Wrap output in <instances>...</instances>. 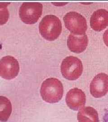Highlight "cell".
<instances>
[{
	"label": "cell",
	"mask_w": 108,
	"mask_h": 122,
	"mask_svg": "<svg viewBox=\"0 0 108 122\" xmlns=\"http://www.w3.org/2000/svg\"><path fill=\"white\" fill-rule=\"evenodd\" d=\"M91 28L94 30H103L108 26V11L99 9L92 14L90 19Z\"/></svg>",
	"instance_id": "obj_10"
},
{
	"label": "cell",
	"mask_w": 108,
	"mask_h": 122,
	"mask_svg": "<svg viewBox=\"0 0 108 122\" xmlns=\"http://www.w3.org/2000/svg\"><path fill=\"white\" fill-rule=\"evenodd\" d=\"M12 107L11 102L5 96H0V121H7L11 115Z\"/></svg>",
	"instance_id": "obj_12"
},
{
	"label": "cell",
	"mask_w": 108,
	"mask_h": 122,
	"mask_svg": "<svg viewBox=\"0 0 108 122\" xmlns=\"http://www.w3.org/2000/svg\"><path fill=\"white\" fill-rule=\"evenodd\" d=\"M88 44V39L86 34L77 35L70 34L67 39V46L69 50L75 53H79L84 52Z\"/></svg>",
	"instance_id": "obj_9"
},
{
	"label": "cell",
	"mask_w": 108,
	"mask_h": 122,
	"mask_svg": "<svg viewBox=\"0 0 108 122\" xmlns=\"http://www.w3.org/2000/svg\"><path fill=\"white\" fill-rule=\"evenodd\" d=\"M86 97L84 92L80 89L74 88L71 89L66 96V103L70 109L78 110L86 104Z\"/></svg>",
	"instance_id": "obj_8"
},
{
	"label": "cell",
	"mask_w": 108,
	"mask_h": 122,
	"mask_svg": "<svg viewBox=\"0 0 108 122\" xmlns=\"http://www.w3.org/2000/svg\"><path fill=\"white\" fill-rule=\"evenodd\" d=\"M40 93L45 102L49 103H57L61 100L63 96V84L58 79H47L42 84Z\"/></svg>",
	"instance_id": "obj_1"
},
{
	"label": "cell",
	"mask_w": 108,
	"mask_h": 122,
	"mask_svg": "<svg viewBox=\"0 0 108 122\" xmlns=\"http://www.w3.org/2000/svg\"><path fill=\"white\" fill-rule=\"evenodd\" d=\"M83 71L82 62L74 56L66 57L61 65V72L63 77L68 80L74 81L81 76Z\"/></svg>",
	"instance_id": "obj_3"
},
{
	"label": "cell",
	"mask_w": 108,
	"mask_h": 122,
	"mask_svg": "<svg viewBox=\"0 0 108 122\" xmlns=\"http://www.w3.org/2000/svg\"><path fill=\"white\" fill-rule=\"evenodd\" d=\"M9 3H0V25L8 21L9 16L8 6Z\"/></svg>",
	"instance_id": "obj_13"
},
{
	"label": "cell",
	"mask_w": 108,
	"mask_h": 122,
	"mask_svg": "<svg viewBox=\"0 0 108 122\" xmlns=\"http://www.w3.org/2000/svg\"><path fill=\"white\" fill-rule=\"evenodd\" d=\"M19 71V65L17 60L12 56H7L0 60V76L6 80L16 77Z\"/></svg>",
	"instance_id": "obj_6"
},
{
	"label": "cell",
	"mask_w": 108,
	"mask_h": 122,
	"mask_svg": "<svg viewBox=\"0 0 108 122\" xmlns=\"http://www.w3.org/2000/svg\"><path fill=\"white\" fill-rule=\"evenodd\" d=\"M103 37L104 44L108 47V29L104 32Z\"/></svg>",
	"instance_id": "obj_14"
},
{
	"label": "cell",
	"mask_w": 108,
	"mask_h": 122,
	"mask_svg": "<svg viewBox=\"0 0 108 122\" xmlns=\"http://www.w3.org/2000/svg\"><path fill=\"white\" fill-rule=\"evenodd\" d=\"M42 8V5L40 3H23L19 10L20 18L26 24H34L41 16Z\"/></svg>",
	"instance_id": "obj_5"
},
{
	"label": "cell",
	"mask_w": 108,
	"mask_h": 122,
	"mask_svg": "<svg viewBox=\"0 0 108 122\" xmlns=\"http://www.w3.org/2000/svg\"><path fill=\"white\" fill-rule=\"evenodd\" d=\"M91 95L96 98L104 96L108 92V75L100 73L95 76L90 85Z\"/></svg>",
	"instance_id": "obj_7"
},
{
	"label": "cell",
	"mask_w": 108,
	"mask_h": 122,
	"mask_svg": "<svg viewBox=\"0 0 108 122\" xmlns=\"http://www.w3.org/2000/svg\"><path fill=\"white\" fill-rule=\"evenodd\" d=\"M78 122H99L97 111L94 108L87 106L83 107L78 112Z\"/></svg>",
	"instance_id": "obj_11"
},
{
	"label": "cell",
	"mask_w": 108,
	"mask_h": 122,
	"mask_svg": "<svg viewBox=\"0 0 108 122\" xmlns=\"http://www.w3.org/2000/svg\"><path fill=\"white\" fill-rule=\"evenodd\" d=\"M62 24L59 18L52 15L42 18L39 24V32L42 37L48 41L57 39L62 32Z\"/></svg>",
	"instance_id": "obj_2"
},
{
	"label": "cell",
	"mask_w": 108,
	"mask_h": 122,
	"mask_svg": "<svg viewBox=\"0 0 108 122\" xmlns=\"http://www.w3.org/2000/svg\"><path fill=\"white\" fill-rule=\"evenodd\" d=\"M103 122H108V108L105 110L103 115Z\"/></svg>",
	"instance_id": "obj_15"
},
{
	"label": "cell",
	"mask_w": 108,
	"mask_h": 122,
	"mask_svg": "<svg viewBox=\"0 0 108 122\" xmlns=\"http://www.w3.org/2000/svg\"><path fill=\"white\" fill-rule=\"evenodd\" d=\"M66 28L74 35H81L85 34L87 29L85 18L80 14L70 11L67 13L63 18Z\"/></svg>",
	"instance_id": "obj_4"
}]
</instances>
